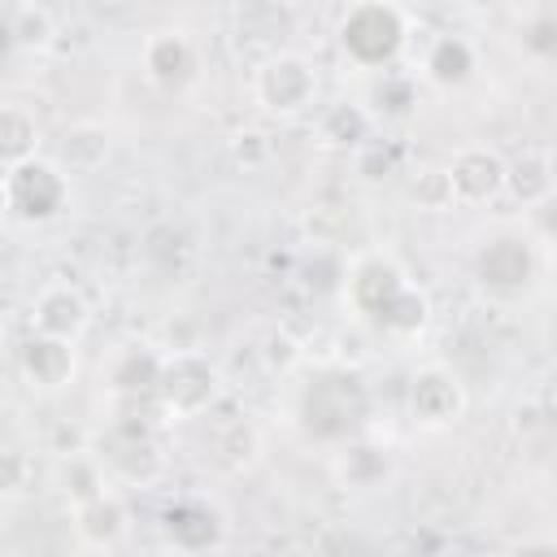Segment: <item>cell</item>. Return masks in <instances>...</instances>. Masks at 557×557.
<instances>
[{"label": "cell", "instance_id": "1", "mask_svg": "<svg viewBox=\"0 0 557 557\" xmlns=\"http://www.w3.org/2000/svg\"><path fill=\"white\" fill-rule=\"evenodd\" d=\"M252 96L274 117H296L318 100V70L305 52H270L252 70Z\"/></svg>", "mask_w": 557, "mask_h": 557}, {"label": "cell", "instance_id": "2", "mask_svg": "<svg viewBox=\"0 0 557 557\" xmlns=\"http://www.w3.org/2000/svg\"><path fill=\"white\" fill-rule=\"evenodd\" d=\"M222 396V370L205 357V352H174L161 366V383H157V400L170 418H196L205 409H213Z\"/></svg>", "mask_w": 557, "mask_h": 557}, {"label": "cell", "instance_id": "3", "mask_svg": "<svg viewBox=\"0 0 557 557\" xmlns=\"http://www.w3.org/2000/svg\"><path fill=\"white\" fill-rule=\"evenodd\" d=\"M339 44H344L348 61H357V65H370V70L387 65L405 44V9L379 4V0L352 4L339 22Z\"/></svg>", "mask_w": 557, "mask_h": 557}, {"label": "cell", "instance_id": "4", "mask_svg": "<svg viewBox=\"0 0 557 557\" xmlns=\"http://www.w3.org/2000/svg\"><path fill=\"white\" fill-rule=\"evenodd\" d=\"M65 196H70L65 174L52 161H39L35 157L26 165L4 170V205L22 222H48V218H57L65 209Z\"/></svg>", "mask_w": 557, "mask_h": 557}, {"label": "cell", "instance_id": "5", "mask_svg": "<svg viewBox=\"0 0 557 557\" xmlns=\"http://www.w3.org/2000/svg\"><path fill=\"white\" fill-rule=\"evenodd\" d=\"M444 170H448L457 205H487V200H496L505 191V178H509V161L487 144L457 148Z\"/></svg>", "mask_w": 557, "mask_h": 557}, {"label": "cell", "instance_id": "6", "mask_svg": "<svg viewBox=\"0 0 557 557\" xmlns=\"http://www.w3.org/2000/svg\"><path fill=\"white\" fill-rule=\"evenodd\" d=\"M466 383L448 366H422L409 379V413L422 426H453L466 413Z\"/></svg>", "mask_w": 557, "mask_h": 557}, {"label": "cell", "instance_id": "7", "mask_svg": "<svg viewBox=\"0 0 557 557\" xmlns=\"http://www.w3.org/2000/svg\"><path fill=\"white\" fill-rule=\"evenodd\" d=\"M87 326H91V305L74 283H48L30 300V331L35 335H52V339L74 344Z\"/></svg>", "mask_w": 557, "mask_h": 557}, {"label": "cell", "instance_id": "8", "mask_svg": "<svg viewBox=\"0 0 557 557\" xmlns=\"http://www.w3.org/2000/svg\"><path fill=\"white\" fill-rule=\"evenodd\" d=\"M74 344L52 339V335H26L17 348V374L26 379V387L35 392H61L74 379Z\"/></svg>", "mask_w": 557, "mask_h": 557}, {"label": "cell", "instance_id": "9", "mask_svg": "<svg viewBox=\"0 0 557 557\" xmlns=\"http://www.w3.org/2000/svg\"><path fill=\"white\" fill-rule=\"evenodd\" d=\"M100 461H104V470H113L126 483H152L161 470V453H157L152 435L139 426H126V422L109 431V440L100 444Z\"/></svg>", "mask_w": 557, "mask_h": 557}, {"label": "cell", "instance_id": "10", "mask_svg": "<svg viewBox=\"0 0 557 557\" xmlns=\"http://www.w3.org/2000/svg\"><path fill=\"white\" fill-rule=\"evenodd\" d=\"M405 283H409L405 270H400L392 257L370 252V257H361V261L352 265V274H348V296H352V305H357L361 313H370V318L379 322V313L396 300V292H400Z\"/></svg>", "mask_w": 557, "mask_h": 557}, {"label": "cell", "instance_id": "11", "mask_svg": "<svg viewBox=\"0 0 557 557\" xmlns=\"http://www.w3.org/2000/svg\"><path fill=\"white\" fill-rule=\"evenodd\" d=\"M144 70L157 87H183L196 70V48L183 30H152L144 39Z\"/></svg>", "mask_w": 557, "mask_h": 557}, {"label": "cell", "instance_id": "12", "mask_svg": "<svg viewBox=\"0 0 557 557\" xmlns=\"http://www.w3.org/2000/svg\"><path fill=\"white\" fill-rule=\"evenodd\" d=\"M165 535L174 544V553H205L222 540V522L209 505L200 500H178L165 509Z\"/></svg>", "mask_w": 557, "mask_h": 557}, {"label": "cell", "instance_id": "13", "mask_svg": "<svg viewBox=\"0 0 557 557\" xmlns=\"http://www.w3.org/2000/svg\"><path fill=\"white\" fill-rule=\"evenodd\" d=\"M126 522H131V513H126V505H122L117 492H104V496L87 500V505L74 513L78 540H83L87 548H100V553L113 548V544L126 535Z\"/></svg>", "mask_w": 557, "mask_h": 557}, {"label": "cell", "instance_id": "14", "mask_svg": "<svg viewBox=\"0 0 557 557\" xmlns=\"http://www.w3.org/2000/svg\"><path fill=\"white\" fill-rule=\"evenodd\" d=\"M109 148H113V135H109V126H100V122H70V126L61 131V139H57V157H61V165L74 170V174L100 170L104 157H109Z\"/></svg>", "mask_w": 557, "mask_h": 557}, {"label": "cell", "instance_id": "15", "mask_svg": "<svg viewBox=\"0 0 557 557\" xmlns=\"http://www.w3.org/2000/svg\"><path fill=\"white\" fill-rule=\"evenodd\" d=\"M161 366L165 357H157L148 344H122L109 361V387L122 396H139V392H157L161 383Z\"/></svg>", "mask_w": 557, "mask_h": 557}, {"label": "cell", "instance_id": "16", "mask_svg": "<svg viewBox=\"0 0 557 557\" xmlns=\"http://www.w3.org/2000/svg\"><path fill=\"white\" fill-rule=\"evenodd\" d=\"M505 191L522 205V209H540L553 200V161L544 152H522L509 161V178Z\"/></svg>", "mask_w": 557, "mask_h": 557}, {"label": "cell", "instance_id": "17", "mask_svg": "<svg viewBox=\"0 0 557 557\" xmlns=\"http://www.w3.org/2000/svg\"><path fill=\"white\" fill-rule=\"evenodd\" d=\"M39 139H44V131H39V122H35V113H30L26 104H4V109H0V152H4V170L35 161V157H39Z\"/></svg>", "mask_w": 557, "mask_h": 557}, {"label": "cell", "instance_id": "18", "mask_svg": "<svg viewBox=\"0 0 557 557\" xmlns=\"http://www.w3.org/2000/svg\"><path fill=\"white\" fill-rule=\"evenodd\" d=\"M474 74V44L466 35H440L426 52V78L435 87H461Z\"/></svg>", "mask_w": 557, "mask_h": 557}, {"label": "cell", "instance_id": "19", "mask_svg": "<svg viewBox=\"0 0 557 557\" xmlns=\"http://www.w3.org/2000/svg\"><path fill=\"white\" fill-rule=\"evenodd\" d=\"M4 30H9L17 52H44L52 44V35H57V22H52V13L44 4L17 0V4L4 9Z\"/></svg>", "mask_w": 557, "mask_h": 557}, {"label": "cell", "instance_id": "20", "mask_svg": "<svg viewBox=\"0 0 557 557\" xmlns=\"http://www.w3.org/2000/svg\"><path fill=\"white\" fill-rule=\"evenodd\" d=\"M57 483H61V492H65V500L74 509H83L87 500H96V496L109 492L104 487V461L100 457H87V453H65L61 466H57Z\"/></svg>", "mask_w": 557, "mask_h": 557}, {"label": "cell", "instance_id": "21", "mask_svg": "<svg viewBox=\"0 0 557 557\" xmlns=\"http://www.w3.org/2000/svg\"><path fill=\"white\" fill-rule=\"evenodd\" d=\"M261 457V431L248 422V418H235L226 422L218 435H213V461L231 474H244L252 461Z\"/></svg>", "mask_w": 557, "mask_h": 557}, {"label": "cell", "instance_id": "22", "mask_svg": "<svg viewBox=\"0 0 557 557\" xmlns=\"http://www.w3.org/2000/svg\"><path fill=\"white\" fill-rule=\"evenodd\" d=\"M370 126H374V113L357 100H339L322 113V139L335 144V148H366Z\"/></svg>", "mask_w": 557, "mask_h": 557}, {"label": "cell", "instance_id": "23", "mask_svg": "<svg viewBox=\"0 0 557 557\" xmlns=\"http://www.w3.org/2000/svg\"><path fill=\"white\" fill-rule=\"evenodd\" d=\"M426 322H431V300H426V292L418 283H405L396 292V300L379 313V326H387L392 335H418Z\"/></svg>", "mask_w": 557, "mask_h": 557}, {"label": "cell", "instance_id": "24", "mask_svg": "<svg viewBox=\"0 0 557 557\" xmlns=\"http://www.w3.org/2000/svg\"><path fill=\"white\" fill-rule=\"evenodd\" d=\"M257 352H261V366L270 374H287L300 361V339L292 331H283V326H270V331H261Z\"/></svg>", "mask_w": 557, "mask_h": 557}, {"label": "cell", "instance_id": "25", "mask_svg": "<svg viewBox=\"0 0 557 557\" xmlns=\"http://www.w3.org/2000/svg\"><path fill=\"white\" fill-rule=\"evenodd\" d=\"M409 196L418 209H431V213H444L457 205L453 196V183H448V170H422L413 183H409Z\"/></svg>", "mask_w": 557, "mask_h": 557}, {"label": "cell", "instance_id": "26", "mask_svg": "<svg viewBox=\"0 0 557 557\" xmlns=\"http://www.w3.org/2000/svg\"><path fill=\"white\" fill-rule=\"evenodd\" d=\"M231 157H235V165H244V170H261V165H270L274 144H270V135H265V131L244 126V131H235V135H231Z\"/></svg>", "mask_w": 557, "mask_h": 557}, {"label": "cell", "instance_id": "27", "mask_svg": "<svg viewBox=\"0 0 557 557\" xmlns=\"http://www.w3.org/2000/svg\"><path fill=\"white\" fill-rule=\"evenodd\" d=\"M392 170V152L383 148V144H366V148H357V174L361 178H383Z\"/></svg>", "mask_w": 557, "mask_h": 557}, {"label": "cell", "instance_id": "28", "mask_svg": "<svg viewBox=\"0 0 557 557\" xmlns=\"http://www.w3.org/2000/svg\"><path fill=\"white\" fill-rule=\"evenodd\" d=\"M26 479H35V461H26V453L13 448V453L4 457V492H9V496H22Z\"/></svg>", "mask_w": 557, "mask_h": 557}, {"label": "cell", "instance_id": "29", "mask_svg": "<svg viewBox=\"0 0 557 557\" xmlns=\"http://www.w3.org/2000/svg\"><path fill=\"white\" fill-rule=\"evenodd\" d=\"M505 557H557V544H553V540H522V544H513Z\"/></svg>", "mask_w": 557, "mask_h": 557}, {"label": "cell", "instance_id": "30", "mask_svg": "<svg viewBox=\"0 0 557 557\" xmlns=\"http://www.w3.org/2000/svg\"><path fill=\"white\" fill-rule=\"evenodd\" d=\"M152 557H183V553H152Z\"/></svg>", "mask_w": 557, "mask_h": 557}]
</instances>
